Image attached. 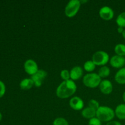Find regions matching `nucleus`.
<instances>
[{"label":"nucleus","instance_id":"18","mask_svg":"<svg viewBox=\"0 0 125 125\" xmlns=\"http://www.w3.org/2000/svg\"><path fill=\"white\" fill-rule=\"evenodd\" d=\"M110 72H111V71H110L109 67H106V66H103L100 68L98 74L101 78H104L108 76L110 74Z\"/></svg>","mask_w":125,"mask_h":125},{"label":"nucleus","instance_id":"30","mask_svg":"<svg viewBox=\"0 0 125 125\" xmlns=\"http://www.w3.org/2000/svg\"><path fill=\"white\" fill-rule=\"evenodd\" d=\"M80 2H81V4H82V3H84V2H87V1H80Z\"/></svg>","mask_w":125,"mask_h":125},{"label":"nucleus","instance_id":"6","mask_svg":"<svg viewBox=\"0 0 125 125\" xmlns=\"http://www.w3.org/2000/svg\"><path fill=\"white\" fill-rule=\"evenodd\" d=\"M24 68L25 72L29 75L33 76L39 70L37 63L32 59H28L24 64Z\"/></svg>","mask_w":125,"mask_h":125},{"label":"nucleus","instance_id":"8","mask_svg":"<svg viewBox=\"0 0 125 125\" xmlns=\"http://www.w3.org/2000/svg\"><path fill=\"white\" fill-rule=\"evenodd\" d=\"M99 15L103 20L106 21H109L114 18V12L112 8L108 6H104L100 9Z\"/></svg>","mask_w":125,"mask_h":125},{"label":"nucleus","instance_id":"26","mask_svg":"<svg viewBox=\"0 0 125 125\" xmlns=\"http://www.w3.org/2000/svg\"><path fill=\"white\" fill-rule=\"evenodd\" d=\"M106 125H122V124L117 121H111V122H108Z\"/></svg>","mask_w":125,"mask_h":125},{"label":"nucleus","instance_id":"22","mask_svg":"<svg viewBox=\"0 0 125 125\" xmlns=\"http://www.w3.org/2000/svg\"><path fill=\"white\" fill-rule=\"evenodd\" d=\"M61 77L64 81L69 80L70 78V73L69 71L67 70H63L61 72Z\"/></svg>","mask_w":125,"mask_h":125},{"label":"nucleus","instance_id":"23","mask_svg":"<svg viewBox=\"0 0 125 125\" xmlns=\"http://www.w3.org/2000/svg\"><path fill=\"white\" fill-rule=\"evenodd\" d=\"M89 107L94 109L96 111L100 107V104L96 100H91L89 102Z\"/></svg>","mask_w":125,"mask_h":125},{"label":"nucleus","instance_id":"10","mask_svg":"<svg viewBox=\"0 0 125 125\" xmlns=\"http://www.w3.org/2000/svg\"><path fill=\"white\" fill-rule=\"evenodd\" d=\"M99 88L101 93L105 95H109L113 90V85L112 83L110 81L107 80V79L101 81L99 85Z\"/></svg>","mask_w":125,"mask_h":125},{"label":"nucleus","instance_id":"16","mask_svg":"<svg viewBox=\"0 0 125 125\" xmlns=\"http://www.w3.org/2000/svg\"><path fill=\"white\" fill-rule=\"evenodd\" d=\"M34 85V83L31 78H26L21 81L20 87L22 90H27L31 89Z\"/></svg>","mask_w":125,"mask_h":125},{"label":"nucleus","instance_id":"13","mask_svg":"<svg viewBox=\"0 0 125 125\" xmlns=\"http://www.w3.org/2000/svg\"><path fill=\"white\" fill-rule=\"evenodd\" d=\"M96 111L94 109L91 108L90 107H86L81 112V114L84 118L86 119H92L96 116Z\"/></svg>","mask_w":125,"mask_h":125},{"label":"nucleus","instance_id":"25","mask_svg":"<svg viewBox=\"0 0 125 125\" xmlns=\"http://www.w3.org/2000/svg\"><path fill=\"white\" fill-rule=\"evenodd\" d=\"M6 92V86L3 82L0 81V98L4 96Z\"/></svg>","mask_w":125,"mask_h":125},{"label":"nucleus","instance_id":"11","mask_svg":"<svg viewBox=\"0 0 125 125\" xmlns=\"http://www.w3.org/2000/svg\"><path fill=\"white\" fill-rule=\"evenodd\" d=\"M69 104L71 108L75 111H81L84 107V101L81 98L78 96H74L69 101Z\"/></svg>","mask_w":125,"mask_h":125},{"label":"nucleus","instance_id":"1","mask_svg":"<svg viewBox=\"0 0 125 125\" xmlns=\"http://www.w3.org/2000/svg\"><path fill=\"white\" fill-rule=\"evenodd\" d=\"M76 84L73 80L63 81L56 89V95L61 99H66L72 96L76 92Z\"/></svg>","mask_w":125,"mask_h":125},{"label":"nucleus","instance_id":"9","mask_svg":"<svg viewBox=\"0 0 125 125\" xmlns=\"http://www.w3.org/2000/svg\"><path fill=\"white\" fill-rule=\"evenodd\" d=\"M110 64L114 68H122L125 65V57L115 55L110 59Z\"/></svg>","mask_w":125,"mask_h":125},{"label":"nucleus","instance_id":"31","mask_svg":"<svg viewBox=\"0 0 125 125\" xmlns=\"http://www.w3.org/2000/svg\"><path fill=\"white\" fill-rule=\"evenodd\" d=\"M2 114H1V112H0V121L2 120Z\"/></svg>","mask_w":125,"mask_h":125},{"label":"nucleus","instance_id":"2","mask_svg":"<svg viewBox=\"0 0 125 125\" xmlns=\"http://www.w3.org/2000/svg\"><path fill=\"white\" fill-rule=\"evenodd\" d=\"M115 111L112 108L107 106H100L96 110V117L101 122H109L115 117Z\"/></svg>","mask_w":125,"mask_h":125},{"label":"nucleus","instance_id":"24","mask_svg":"<svg viewBox=\"0 0 125 125\" xmlns=\"http://www.w3.org/2000/svg\"><path fill=\"white\" fill-rule=\"evenodd\" d=\"M88 125H101V122L96 117H94L89 120Z\"/></svg>","mask_w":125,"mask_h":125},{"label":"nucleus","instance_id":"12","mask_svg":"<svg viewBox=\"0 0 125 125\" xmlns=\"http://www.w3.org/2000/svg\"><path fill=\"white\" fill-rule=\"evenodd\" d=\"M70 73V78L72 80H73V81L78 80L83 76V68L79 66H76L71 70Z\"/></svg>","mask_w":125,"mask_h":125},{"label":"nucleus","instance_id":"4","mask_svg":"<svg viewBox=\"0 0 125 125\" xmlns=\"http://www.w3.org/2000/svg\"><path fill=\"white\" fill-rule=\"evenodd\" d=\"M80 1L79 0H71L66 6L65 9V13L67 17L72 18L74 17L79 11L81 7Z\"/></svg>","mask_w":125,"mask_h":125},{"label":"nucleus","instance_id":"28","mask_svg":"<svg viewBox=\"0 0 125 125\" xmlns=\"http://www.w3.org/2000/svg\"><path fill=\"white\" fill-rule=\"evenodd\" d=\"M122 97H123V101H124V102L125 103V92L124 93H123V96H122Z\"/></svg>","mask_w":125,"mask_h":125},{"label":"nucleus","instance_id":"15","mask_svg":"<svg viewBox=\"0 0 125 125\" xmlns=\"http://www.w3.org/2000/svg\"><path fill=\"white\" fill-rule=\"evenodd\" d=\"M115 115L120 120H125V104L118 105L115 110Z\"/></svg>","mask_w":125,"mask_h":125},{"label":"nucleus","instance_id":"21","mask_svg":"<svg viewBox=\"0 0 125 125\" xmlns=\"http://www.w3.org/2000/svg\"><path fill=\"white\" fill-rule=\"evenodd\" d=\"M53 125H69L68 122L67 120L65 118H62V117H59V118H57L54 120Z\"/></svg>","mask_w":125,"mask_h":125},{"label":"nucleus","instance_id":"20","mask_svg":"<svg viewBox=\"0 0 125 125\" xmlns=\"http://www.w3.org/2000/svg\"><path fill=\"white\" fill-rule=\"evenodd\" d=\"M95 63L93 62L92 61H88L85 62L84 64V68L86 72H92L95 69Z\"/></svg>","mask_w":125,"mask_h":125},{"label":"nucleus","instance_id":"17","mask_svg":"<svg viewBox=\"0 0 125 125\" xmlns=\"http://www.w3.org/2000/svg\"><path fill=\"white\" fill-rule=\"evenodd\" d=\"M115 52L117 54V55L120 56H125V45L123 44H117L114 48Z\"/></svg>","mask_w":125,"mask_h":125},{"label":"nucleus","instance_id":"29","mask_svg":"<svg viewBox=\"0 0 125 125\" xmlns=\"http://www.w3.org/2000/svg\"><path fill=\"white\" fill-rule=\"evenodd\" d=\"M122 36L123 37V38H124V39H125V29L124 30V31L123 32V33H122Z\"/></svg>","mask_w":125,"mask_h":125},{"label":"nucleus","instance_id":"27","mask_svg":"<svg viewBox=\"0 0 125 125\" xmlns=\"http://www.w3.org/2000/svg\"><path fill=\"white\" fill-rule=\"evenodd\" d=\"M117 31H118V33H120V34H122L123 32L124 31V29H123V28H122V27H118V29H117Z\"/></svg>","mask_w":125,"mask_h":125},{"label":"nucleus","instance_id":"19","mask_svg":"<svg viewBox=\"0 0 125 125\" xmlns=\"http://www.w3.org/2000/svg\"><path fill=\"white\" fill-rule=\"evenodd\" d=\"M116 23L118 27L125 28V12H122L118 15L116 20Z\"/></svg>","mask_w":125,"mask_h":125},{"label":"nucleus","instance_id":"14","mask_svg":"<svg viewBox=\"0 0 125 125\" xmlns=\"http://www.w3.org/2000/svg\"><path fill=\"white\" fill-rule=\"evenodd\" d=\"M115 80L118 84H125V67L120 68L115 75Z\"/></svg>","mask_w":125,"mask_h":125},{"label":"nucleus","instance_id":"3","mask_svg":"<svg viewBox=\"0 0 125 125\" xmlns=\"http://www.w3.org/2000/svg\"><path fill=\"white\" fill-rule=\"evenodd\" d=\"M83 81L87 87L95 89L99 86L101 82V78L96 73H89L84 76Z\"/></svg>","mask_w":125,"mask_h":125},{"label":"nucleus","instance_id":"7","mask_svg":"<svg viewBox=\"0 0 125 125\" xmlns=\"http://www.w3.org/2000/svg\"><path fill=\"white\" fill-rule=\"evenodd\" d=\"M47 76V73L43 70H39L38 72L31 76L34 83V85L37 87H40L42 84V82Z\"/></svg>","mask_w":125,"mask_h":125},{"label":"nucleus","instance_id":"5","mask_svg":"<svg viewBox=\"0 0 125 125\" xmlns=\"http://www.w3.org/2000/svg\"><path fill=\"white\" fill-rule=\"evenodd\" d=\"M109 61V56L106 52L98 51L95 52L92 56V61L95 65H105Z\"/></svg>","mask_w":125,"mask_h":125}]
</instances>
